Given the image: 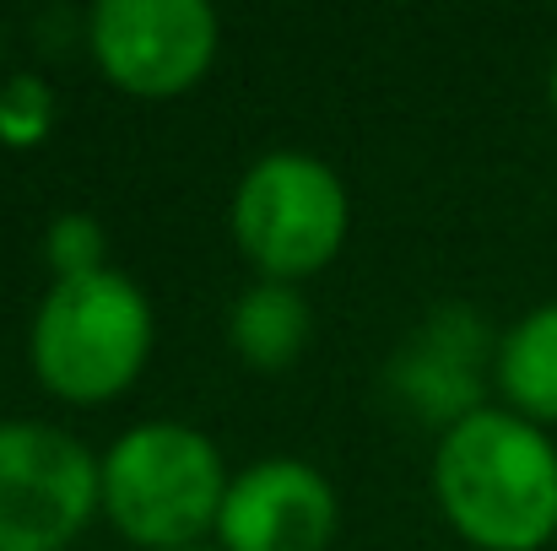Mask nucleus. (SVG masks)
<instances>
[{"mask_svg":"<svg viewBox=\"0 0 557 551\" xmlns=\"http://www.w3.org/2000/svg\"><path fill=\"white\" fill-rule=\"evenodd\" d=\"M103 254V233L87 222V216H60L49 227V260L60 265V276H87V271H103L98 265Z\"/></svg>","mask_w":557,"mask_h":551,"instance_id":"nucleus-11","label":"nucleus"},{"mask_svg":"<svg viewBox=\"0 0 557 551\" xmlns=\"http://www.w3.org/2000/svg\"><path fill=\"white\" fill-rule=\"evenodd\" d=\"M49 125V92L38 76H11V87H0V136L5 141H38Z\"/></svg>","mask_w":557,"mask_h":551,"instance_id":"nucleus-10","label":"nucleus"},{"mask_svg":"<svg viewBox=\"0 0 557 551\" xmlns=\"http://www.w3.org/2000/svg\"><path fill=\"white\" fill-rule=\"evenodd\" d=\"M222 498V454L185 422H141L103 454V509L141 547L180 551L216 525Z\"/></svg>","mask_w":557,"mask_h":551,"instance_id":"nucleus-3","label":"nucleus"},{"mask_svg":"<svg viewBox=\"0 0 557 551\" xmlns=\"http://www.w3.org/2000/svg\"><path fill=\"white\" fill-rule=\"evenodd\" d=\"M103 471L49 422H0V551H60L92 514Z\"/></svg>","mask_w":557,"mask_h":551,"instance_id":"nucleus-5","label":"nucleus"},{"mask_svg":"<svg viewBox=\"0 0 557 551\" xmlns=\"http://www.w3.org/2000/svg\"><path fill=\"white\" fill-rule=\"evenodd\" d=\"M180 551H200V547H180Z\"/></svg>","mask_w":557,"mask_h":551,"instance_id":"nucleus-13","label":"nucleus"},{"mask_svg":"<svg viewBox=\"0 0 557 551\" xmlns=\"http://www.w3.org/2000/svg\"><path fill=\"white\" fill-rule=\"evenodd\" d=\"M227 551H320L336 530V498L304 460H260L227 481L216 514Z\"/></svg>","mask_w":557,"mask_h":551,"instance_id":"nucleus-7","label":"nucleus"},{"mask_svg":"<svg viewBox=\"0 0 557 551\" xmlns=\"http://www.w3.org/2000/svg\"><path fill=\"white\" fill-rule=\"evenodd\" d=\"M433 487L487 551H531L557 530V449L515 411H466L438 443Z\"/></svg>","mask_w":557,"mask_h":551,"instance_id":"nucleus-1","label":"nucleus"},{"mask_svg":"<svg viewBox=\"0 0 557 551\" xmlns=\"http://www.w3.org/2000/svg\"><path fill=\"white\" fill-rule=\"evenodd\" d=\"M233 233L271 281L309 276L336 254L347 233V189L320 158L271 152L233 195Z\"/></svg>","mask_w":557,"mask_h":551,"instance_id":"nucleus-4","label":"nucleus"},{"mask_svg":"<svg viewBox=\"0 0 557 551\" xmlns=\"http://www.w3.org/2000/svg\"><path fill=\"white\" fill-rule=\"evenodd\" d=\"M211 49L216 11L206 0H98L92 11V54L141 98L185 92L206 71Z\"/></svg>","mask_w":557,"mask_h":551,"instance_id":"nucleus-6","label":"nucleus"},{"mask_svg":"<svg viewBox=\"0 0 557 551\" xmlns=\"http://www.w3.org/2000/svg\"><path fill=\"white\" fill-rule=\"evenodd\" d=\"M553 103H557V65H553Z\"/></svg>","mask_w":557,"mask_h":551,"instance_id":"nucleus-12","label":"nucleus"},{"mask_svg":"<svg viewBox=\"0 0 557 551\" xmlns=\"http://www.w3.org/2000/svg\"><path fill=\"white\" fill-rule=\"evenodd\" d=\"M498 384L504 395L531 411L557 422V303H542L536 314H525L504 347H498Z\"/></svg>","mask_w":557,"mask_h":551,"instance_id":"nucleus-8","label":"nucleus"},{"mask_svg":"<svg viewBox=\"0 0 557 551\" xmlns=\"http://www.w3.org/2000/svg\"><path fill=\"white\" fill-rule=\"evenodd\" d=\"M304 336H309V309L282 281L249 287L238 298V309H233V341H238V352L249 363H260V367L293 363L298 347H304Z\"/></svg>","mask_w":557,"mask_h":551,"instance_id":"nucleus-9","label":"nucleus"},{"mask_svg":"<svg viewBox=\"0 0 557 551\" xmlns=\"http://www.w3.org/2000/svg\"><path fill=\"white\" fill-rule=\"evenodd\" d=\"M152 347V309L120 271L60 276L33 320V367L65 400L120 395Z\"/></svg>","mask_w":557,"mask_h":551,"instance_id":"nucleus-2","label":"nucleus"}]
</instances>
